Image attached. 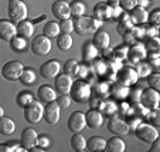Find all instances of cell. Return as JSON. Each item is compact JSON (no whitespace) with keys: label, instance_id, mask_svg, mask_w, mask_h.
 <instances>
[{"label":"cell","instance_id":"6da1fadb","mask_svg":"<svg viewBox=\"0 0 160 152\" xmlns=\"http://www.w3.org/2000/svg\"><path fill=\"white\" fill-rule=\"evenodd\" d=\"M74 23V30L79 34V36H88V34H94L98 31L102 26V21L95 18L94 16H79V17L72 18Z\"/></svg>","mask_w":160,"mask_h":152},{"label":"cell","instance_id":"7a4b0ae2","mask_svg":"<svg viewBox=\"0 0 160 152\" xmlns=\"http://www.w3.org/2000/svg\"><path fill=\"white\" fill-rule=\"evenodd\" d=\"M91 95H92V90H91V85L87 81L75 80L72 82V87H71L70 91V97L72 98V101L78 104H85L89 101Z\"/></svg>","mask_w":160,"mask_h":152},{"label":"cell","instance_id":"3957f363","mask_svg":"<svg viewBox=\"0 0 160 152\" xmlns=\"http://www.w3.org/2000/svg\"><path fill=\"white\" fill-rule=\"evenodd\" d=\"M7 13H9L10 21H13V23H20V21L26 20L28 14L27 6L23 0H9Z\"/></svg>","mask_w":160,"mask_h":152},{"label":"cell","instance_id":"277c9868","mask_svg":"<svg viewBox=\"0 0 160 152\" xmlns=\"http://www.w3.org/2000/svg\"><path fill=\"white\" fill-rule=\"evenodd\" d=\"M42 113H44V105L41 101L34 100L27 107H24V118L28 124H38L42 119Z\"/></svg>","mask_w":160,"mask_h":152},{"label":"cell","instance_id":"5b68a950","mask_svg":"<svg viewBox=\"0 0 160 152\" xmlns=\"http://www.w3.org/2000/svg\"><path fill=\"white\" fill-rule=\"evenodd\" d=\"M135 135L138 139L150 144L152 141L159 138V131H157L156 127H153L152 124H143V122H140V124L135 128Z\"/></svg>","mask_w":160,"mask_h":152},{"label":"cell","instance_id":"8992f818","mask_svg":"<svg viewBox=\"0 0 160 152\" xmlns=\"http://www.w3.org/2000/svg\"><path fill=\"white\" fill-rule=\"evenodd\" d=\"M23 70H24V66L20 61H7L2 67V76L7 81H16V80H20Z\"/></svg>","mask_w":160,"mask_h":152},{"label":"cell","instance_id":"52a82bcc","mask_svg":"<svg viewBox=\"0 0 160 152\" xmlns=\"http://www.w3.org/2000/svg\"><path fill=\"white\" fill-rule=\"evenodd\" d=\"M139 102L142 104L145 108H148V110H157V108H159V102H160L159 91L150 88V87H149L148 90H143L142 94H140Z\"/></svg>","mask_w":160,"mask_h":152},{"label":"cell","instance_id":"ba28073f","mask_svg":"<svg viewBox=\"0 0 160 152\" xmlns=\"http://www.w3.org/2000/svg\"><path fill=\"white\" fill-rule=\"evenodd\" d=\"M31 51L38 57L47 55L51 51V40L45 36H36L31 41Z\"/></svg>","mask_w":160,"mask_h":152},{"label":"cell","instance_id":"9c48e42d","mask_svg":"<svg viewBox=\"0 0 160 152\" xmlns=\"http://www.w3.org/2000/svg\"><path fill=\"white\" fill-rule=\"evenodd\" d=\"M108 129L109 132H112L113 135H118V137H125V135L129 134L130 127L128 124V121H125L121 117H111V119L108 121Z\"/></svg>","mask_w":160,"mask_h":152},{"label":"cell","instance_id":"30bf717a","mask_svg":"<svg viewBox=\"0 0 160 152\" xmlns=\"http://www.w3.org/2000/svg\"><path fill=\"white\" fill-rule=\"evenodd\" d=\"M60 107H58L57 101H51L47 102V105L44 107V113H42V118L45 119V122L50 125H55L60 121Z\"/></svg>","mask_w":160,"mask_h":152},{"label":"cell","instance_id":"8fae6325","mask_svg":"<svg viewBox=\"0 0 160 152\" xmlns=\"http://www.w3.org/2000/svg\"><path fill=\"white\" fill-rule=\"evenodd\" d=\"M67 125H68V129H70L71 132H74V134H75V132H82V129L87 127L85 114L82 113V111H74L70 115V118H68Z\"/></svg>","mask_w":160,"mask_h":152},{"label":"cell","instance_id":"7c38bea8","mask_svg":"<svg viewBox=\"0 0 160 152\" xmlns=\"http://www.w3.org/2000/svg\"><path fill=\"white\" fill-rule=\"evenodd\" d=\"M62 70L61 64L58 60H48L45 61L40 67V74H41L42 78H55V77L60 74V71Z\"/></svg>","mask_w":160,"mask_h":152},{"label":"cell","instance_id":"4fadbf2b","mask_svg":"<svg viewBox=\"0 0 160 152\" xmlns=\"http://www.w3.org/2000/svg\"><path fill=\"white\" fill-rule=\"evenodd\" d=\"M116 78H118V82L126 85V87H130V85L138 82L139 76H138V73H136V70L133 67H122L119 70Z\"/></svg>","mask_w":160,"mask_h":152},{"label":"cell","instance_id":"5bb4252c","mask_svg":"<svg viewBox=\"0 0 160 152\" xmlns=\"http://www.w3.org/2000/svg\"><path fill=\"white\" fill-rule=\"evenodd\" d=\"M146 57H148V50H146L145 44H142V43H135V44H133L132 47H129V50H128L126 58L132 64L143 61Z\"/></svg>","mask_w":160,"mask_h":152},{"label":"cell","instance_id":"9a60e30c","mask_svg":"<svg viewBox=\"0 0 160 152\" xmlns=\"http://www.w3.org/2000/svg\"><path fill=\"white\" fill-rule=\"evenodd\" d=\"M72 82H74V78L71 76H68V74H65V73L58 74L54 80V88H55V91H58L60 94H70Z\"/></svg>","mask_w":160,"mask_h":152},{"label":"cell","instance_id":"2e32d148","mask_svg":"<svg viewBox=\"0 0 160 152\" xmlns=\"http://www.w3.org/2000/svg\"><path fill=\"white\" fill-rule=\"evenodd\" d=\"M51 12L54 14L55 18L58 20H67L71 17V12H70V3L65 0H55L51 6Z\"/></svg>","mask_w":160,"mask_h":152},{"label":"cell","instance_id":"e0dca14e","mask_svg":"<svg viewBox=\"0 0 160 152\" xmlns=\"http://www.w3.org/2000/svg\"><path fill=\"white\" fill-rule=\"evenodd\" d=\"M14 36H17V27L14 23L6 18H0V39L10 43Z\"/></svg>","mask_w":160,"mask_h":152},{"label":"cell","instance_id":"ac0fdd59","mask_svg":"<svg viewBox=\"0 0 160 152\" xmlns=\"http://www.w3.org/2000/svg\"><path fill=\"white\" fill-rule=\"evenodd\" d=\"M37 138H38V134L34 128H26L24 131L21 132V146L26 149V151H30L31 148L37 145Z\"/></svg>","mask_w":160,"mask_h":152},{"label":"cell","instance_id":"d6986e66","mask_svg":"<svg viewBox=\"0 0 160 152\" xmlns=\"http://www.w3.org/2000/svg\"><path fill=\"white\" fill-rule=\"evenodd\" d=\"M85 121H87V127L92 128V129H99L103 124V114L99 110H92L91 108L85 114Z\"/></svg>","mask_w":160,"mask_h":152},{"label":"cell","instance_id":"ffe728a7","mask_svg":"<svg viewBox=\"0 0 160 152\" xmlns=\"http://www.w3.org/2000/svg\"><path fill=\"white\" fill-rule=\"evenodd\" d=\"M92 44L97 47L98 50H106L111 44V36L108 31L105 30H98L92 36Z\"/></svg>","mask_w":160,"mask_h":152},{"label":"cell","instance_id":"44dd1931","mask_svg":"<svg viewBox=\"0 0 160 152\" xmlns=\"http://www.w3.org/2000/svg\"><path fill=\"white\" fill-rule=\"evenodd\" d=\"M94 17L101 21L109 20V18H112V7L106 2H99L94 7Z\"/></svg>","mask_w":160,"mask_h":152},{"label":"cell","instance_id":"7402d4cb","mask_svg":"<svg viewBox=\"0 0 160 152\" xmlns=\"http://www.w3.org/2000/svg\"><path fill=\"white\" fill-rule=\"evenodd\" d=\"M37 95H38V100L45 104L57 100V91H55V88L50 87V85H41L38 88V91H37Z\"/></svg>","mask_w":160,"mask_h":152},{"label":"cell","instance_id":"603a6c76","mask_svg":"<svg viewBox=\"0 0 160 152\" xmlns=\"http://www.w3.org/2000/svg\"><path fill=\"white\" fill-rule=\"evenodd\" d=\"M130 18L135 24H145L148 23V17H149V13L145 10V7H139V6H135L132 10H130Z\"/></svg>","mask_w":160,"mask_h":152},{"label":"cell","instance_id":"cb8c5ba5","mask_svg":"<svg viewBox=\"0 0 160 152\" xmlns=\"http://www.w3.org/2000/svg\"><path fill=\"white\" fill-rule=\"evenodd\" d=\"M82 60L85 63H92L95 58L98 57V49L92 44V41H87L84 43V46H82Z\"/></svg>","mask_w":160,"mask_h":152},{"label":"cell","instance_id":"d4e9b609","mask_svg":"<svg viewBox=\"0 0 160 152\" xmlns=\"http://www.w3.org/2000/svg\"><path fill=\"white\" fill-rule=\"evenodd\" d=\"M132 27H133V21H132V18H130V14L123 12L118 18L116 30H118V33L121 34V36H123V34L126 33V31H129Z\"/></svg>","mask_w":160,"mask_h":152},{"label":"cell","instance_id":"484cf974","mask_svg":"<svg viewBox=\"0 0 160 152\" xmlns=\"http://www.w3.org/2000/svg\"><path fill=\"white\" fill-rule=\"evenodd\" d=\"M17 34L24 39H30L34 34V23L30 20H23L20 23H17Z\"/></svg>","mask_w":160,"mask_h":152},{"label":"cell","instance_id":"4316f807","mask_svg":"<svg viewBox=\"0 0 160 152\" xmlns=\"http://www.w3.org/2000/svg\"><path fill=\"white\" fill-rule=\"evenodd\" d=\"M126 149V144L122 138L119 137H112L111 139L106 141L105 151L106 152H123Z\"/></svg>","mask_w":160,"mask_h":152},{"label":"cell","instance_id":"83f0119b","mask_svg":"<svg viewBox=\"0 0 160 152\" xmlns=\"http://www.w3.org/2000/svg\"><path fill=\"white\" fill-rule=\"evenodd\" d=\"M71 148L75 152H84L87 151V139L81 132H75L71 137Z\"/></svg>","mask_w":160,"mask_h":152},{"label":"cell","instance_id":"f1b7e54d","mask_svg":"<svg viewBox=\"0 0 160 152\" xmlns=\"http://www.w3.org/2000/svg\"><path fill=\"white\" fill-rule=\"evenodd\" d=\"M106 141L101 137H91L87 141V149L91 152H98V151H105Z\"/></svg>","mask_w":160,"mask_h":152},{"label":"cell","instance_id":"f546056e","mask_svg":"<svg viewBox=\"0 0 160 152\" xmlns=\"http://www.w3.org/2000/svg\"><path fill=\"white\" fill-rule=\"evenodd\" d=\"M16 129V124L9 117H0V134L2 135H12Z\"/></svg>","mask_w":160,"mask_h":152},{"label":"cell","instance_id":"4dcf8cb0","mask_svg":"<svg viewBox=\"0 0 160 152\" xmlns=\"http://www.w3.org/2000/svg\"><path fill=\"white\" fill-rule=\"evenodd\" d=\"M60 34V24L57 21H47L42 27V36L48 37V39H54L58 37Z\"/></svg>","mask_w":160,"mask_h":152},{"label":"cell","instance_id":"1f68e13d","mask_svg":"<svg viewBox=\"0 0 160 152\" xmlns=\"http://www.w3.org/2000/svg\"><path fill=\"white\" fill-rule=\"evenodd\" d=\"M72 44H74V40L71 37V34H60L57 37V46L62 51H70L72 49Z\"/></svg>","mask_w":160,"mask_h":152},{"label":"cell","instance_id":"d6a6232c","mask_svg":"<svg viewBox=\"0 0 160 152\" xmlns=\"http://www.w3.org/2000/svg\"><path fill=\"white\" fill-rule=\"evenodd\" d=\"M85 10H87V6L82 0H72L70 3V12L72 17H79V16L85 14Z\"/></svg>","mask_w":160,"mask_h":152},{"label":"cell","instance_id":"836d02e7","mask_svg":"<svg viewBox=\"0 0 160 152\" xmlns=\"http://www.w3.org/2000/svg\"><path fill=\"white\" fill-rule=\"evenodd\" d=\"M10 46H12V49L14 50V51L23 53V51H26V49H27V41H26L24 37L14 36L12 40H10Z\"/></svg>","mask_w":160,"mask_h":152},{"label":"cell","instance_id":"e575fe53","mask_svg":"<svg viewBox=\"0 0 160 152\" xmlns=\"http://www.w3.org/2000/svg\"><path fill=\"white\" fill-rule=\"evenodd\" d=\"M99 111L102 114H105V115L112 117L118 113V105H116L113 101H105V102L102 101V102H101V107H99Z\"/></svg>","mask_w":160,"mask_h":152},{"label":"cell","instance_id":"d590c367","mask_svg":"<svg viewBox=\"0 0 160 152\" xmlns=\"http://www.w3.org/2000/svg\"><path fill=\"white\" fill-rule=\"evenodd\" d=\"M112 94H113V97H115L116 100H123V98H126L128 95H129V88H128L126 85L118 82V84L113 85V88H112Z\"/></svg>","mask_w":160,"mask_h":152},{"label":"cell","instance_id":"8d00e7d4","mask_svg":"<svg viewBox=\"0 0 160 152\" xmlns=\"http://www.w3.org/2000/svg\"><path fill=\"white\" fill-rule=\"evenodd\" d=\"M78 67H79V63H78V61L74 60V58H71V60L65 61L62 70H64V73H65V74L74 77V76H77V74H78Z\"/></svg>","mask_w":160,"mask_h":152},{"label":"cell","instance_id":"74e56055","mask_svg":"<svg viewBox=\"0 0 160 152\" xmlns=\"http://www.w3.org/2000/svg\"><path fill=\"white\" fill-rule=\"evenodd\" d=\"M20 81L24 85L34 84V82H36V73H34V70H31V68H24L23 73H21Z\"/></svg>","mask_w":160,"mask_h":152},{"label":"cell","instance_id":"f35d334b","mask_svg":"<svg viewBox=\"0 0 160 152\" xmlns=\"http://www.w3.org/2000/svg\"><path fill=\"white\" fill-rule=\"evenodd\" d=\"M34 101V97L31 92L28 91H21L20 94L17 95V104L21 107V108H24V107H27L30 102H33Z\"/></svg>","mask_w":160,"mask_h":152},{"label":"cell","instance_id":"ab89813d","mask_svg":"<svg viewBox=\"0 0 160 152\" xmlns=\"http://www.w3.org/2000/svg\"><path fill=\"white\" fill-rule=\"evenodd\" d=\"M146 50H148L149 53H159V49H160V40L159 37H149L148 41H146L145 44Z\"/></svg>","mask_w":160,"mask_h":152},{"label":"cell","instance_id":"60d3db41","mask_svg":"<svg viewBox=\"0 0 160 152\" xmlns=\"http://www.w3.org/2000/svg\"><path fill=\"white\" fill-rule=\"evenodd\" d=\"M135 70H136V73H138V76L145 78V77H148L149 74H150V66H149L148 63H145V61H139V63H136Z\"/></svg>","mask_w":160,"mask_h":152},{"label":"cell","instance_id":"b9f144b4","mask_svg":"<svg viewBox=\"0 0 160 152\" xmlns=\"http://www.w3.org/2000/svg\"><path fill=\"white\" fill-rule=\"evenodd\" d=\"M148 84L150 88L156 90V91H159L160 90V74L157 73H150L148 76Z\"/></svg>","mask_w":160,"mask_h":152},{"label":"cell","instance_id":"7bdbcfd3","mask_svg":"<svg viewBox=\"0 0 160 152\" xmlns=\"http://www.w3.org/2000/svg\"><path fill=\"white\" fill-rule=\"evenodd\" d=\"M72 31H74L72 18L61 20V23H60V33H62V34H71Z\"/></svg>","mask_w":160,"mask_h":152},{"label":"cell","instance_id":"ee69618b","mask_svg":"<svg viewBox=\"0 0 160 152\" xmlns=\"http://www.w3.org/2000/svg\"><path fill=\"white\" fill-rule=\"evenodd\" d=\"M128 50H129L128 44H122V46L116 47V49L113 50V57L118 58V60H123V58L128 57Z\"/></svg>","mask_w":160,"mask_h":152},{"label":"cell","instance_id":"f6af8a7d","mask_svg":"<svg viewBox=\"0 0 160 152\" xmlns=\"http://www.w3.org/2000/svg\"><path fill=\"white\" fill-rule=\"evenodd\" d=\"M55 101H57L60 108H68L71 105V102H72V98L68 94H61V97H58V100H55Z\"/></svg>","mask_w":160,"mask_h":152},{"label":"cell","instance_id":"bcb514c9","mask_svg":"<svg viewBox=\"0 0 160 152\" xmlns=\"http://www.w3.org/2000/svg\"><path fill=\"white\" fill-rule=\"evenodd\" d=\"M148 21H150L152 26H159L160 24V9H153L148 17Z\"/></svg>","mask_w":160,"mask_h":152},{"label":"cell","instance_id":"7dc6e473","mask_svg":"<svg viewBox=\"0 0 160 152\" xmlns=\"http://www.w3.org/2000/svg\"><path fill=\"white\" fill-rule=\"evenodd\" d=\"M119 6L123 9V12H130L136 6V0H119Z\"/></svg>","mask_w":160,"mask_h":152},{"label":"cell","instance_id":"c3c4849f","mask_svg":"<svg viewBox=\"0 0 160 152\" xmlns=\"http://www.w3.org/2000/svg\"><path fill=\"white\" fill-rule=\"evenodd\" d=\"M159 53H152V55H149V66H150V68H154V70H157L159 68Z\"/></svg>","mask_w":160,"mask_h":152},{"label":"cell","instance_id":"681fc988","mask_svg":"<svg viewBox=\"0 0 160 152\" xmlns=\"http://www.w3.org/2000/svg\"><path fill=\"white\" fill-rule=\"evenodd\" d=\"M37 145L38 146H41V148H48L50 146V138H48V135H41L40 137L38 135V138H37Z\"/></svg>","mask_w":160,"mask_h":152},{"label":"cell","instance_id":"f907efd6","mask_svg":"<svg viewBox=\"0 0 160 152\" xmlns=\"http://www.w3.org/2000/svg\"><path fill=\"white\" fill-rule=\"evenodd\" d=\"M108 90H109L108 82H101V84L98 85V95H99V97H106V95L109 94Z\"/></svg>","mask_w":160,"mask_h":152},{"label":"cell","instance_id":"816d5d0a","mask_svg":"<svg viewBox=\"0 0 160 152\" xmlns=\"http://www.w3.org/2000/svg\"><path fill=\"white\" fill-rule=\"evenodd\" d=\"M88 73H89V67H88L87 64H81L78 67V74H77V77H79V78H85V77L88 76Z\"/></svg>","mask_w":160,"mask_h":152},{"label":"cell","instance_id":"f5cc1de1","mask_svg":"<svg viewBox=\"0 0 160 152\" xmlns=\"http://www.w3.org/2000/svg\"><path fill=\"white\" fill-rule=\"evenodd\" d=\"M130 33L133 34V37H135V39H140V37H143L145 36V29L143 27H132L130 29Z\"/></svg>","mask_w":160,"mask_h":152},{"label":"cell","instance_id":"db71d44e","mask_svg":"<svg viewBox=\"0 0 160 152\" xmlns=\"http://www.w3.org/2000/svg\"><path fill=\"white\" fill-rule=\"evenodd\" d=\"M157 33H159L157 26H149V29L145 30V34H148V37H156Z\"/></svg>","mask_w":160,"mask_h":152},{"label":"cell","instance_id":"11a10c76","mask_svg":"<svg viewBox=\"0 0 160 152\" xmlns=\"http://www.w3.org/2000/svg\"><path fill=\"white\" fill-rule=\"evenodd\" d=\"M101 98L99 97H95V98H92L91 100V102H89V105H91V108L92 110H99V107H101Z\"/></svg>","mask_w":160,"mask_h":152},{"label":"cell","instance_id":"9f6ffc18","mask_svg":"<svg viewBox=\"0 0 160 152\" xmlns=\"http://www.w3.org/2000/svg\"><path fill=\"white\" fill-rule=\"evenodd\" d=\"M123 13V9L121 6H115L112 7V18H119V16Z\"/></svg>","mask_w":160,"mask_h":152},{"label":"cell","instance_id":"6f0895ef","mask_svg":"<svg viewBox=\"0 0 160 152\" xmlns=\"http://www.w3.org/2000/svg\"><path fill=\"white\" fill-rule=\"evenodd\" d=\"M150 144H152V148L149 149L150 152H159L160 151V139L159 138H156L154 141H152Z\"/></svg>","mask_w":160,"mask_h":152},{"label":"cell","instance_id":"680465c9","mask_svg":"<svg viewBox=\"0 0 160 152\" xmlns=\"http://www.w3.org/2000/svg\"><path fill=\"white\" fill-rule=\"evenodd\" d=\"M0 152H12L10 144H0Z\"/></svg>","mask_w":160,"mask_h":152},{"label":"cell","instance_id":"91938a15","mask_svg":"<svg viewBox=\"0 0 160 152\" xmlns=\"http://www.w3.org/2000/svg\"><path fill=\"white\" fill-rule=\"evenodd\" d=\"M128 124H129L130 128H136L138 125L140 124V119H139V118H132L130 121H128Z\"/></svg>","mask_w":160,"mask_h":152},{"label":"cell","instance_id":"94428289","mask_svg":"<svg viewBox=\"0 0 160 152\" xmlns=\"http://www.w3.org/2000/svg\"><path fill=\"white\" fill-rule=\"evenodd\" d=\"M149 2L150 0H136V6H139V7H146L149 4Z\"/></svg>","mask_w":160,"mask_h":152},{"label":"cell","instance_id":"6125c7cd","mask_svg":"<svg viewBox=\"0 0 160 152\" xmlns=\"http://www.w3.org/2000/svg\"><path fill=\"white\" fill-rule=\"evenodd\" d=\"M106 3L111 7H115V6H119V0H106Z\"/></svg>","mask_w":160,"mask_h":152},{"label":"cell","instance_id":"be15d7a7","mask_svg":"<svg viewBox=\"0 0 160 152\" xmlns=\"http://www.w3.org/2000/svg\"><path fill=\"white\" fill-rule=\"evenodd\" d=\"M152 121H153V125H159V119H157L156 113H153V118H152Z\"/></svg>","mask_w":160,"mask_h":152},{"label":"cell","instance_id":"e7e4bbea","mask_svg":"<svg viewBox=\"0 0 160 152\" xmlns=\"http://www.w3.org/2000/svg\"><path fill=\"white\" fill-rule=\"evenodd\" d=\"M3 115H4V108L0 105V117H3Z\"/></svg>","mask_w":160,"mask_h":152}]
</instances>
